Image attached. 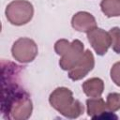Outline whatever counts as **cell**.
<instances>
[{"mask_svg":"<svg viewBox=\"0 0 120 120\" xmlns=\"http://www.w3.org/2000/svg\"><path fill=\"white\" fill-rule=\"evenodd\" d=\"M55 52L61 56L59 66L63 70L72 69L82 57L84 52L83 44L79 39H74L72 42L62 38L54 43Z\"/></svg>","mask_w":120,"mask_h":120,"instance_id":"obj_3","label":"cell"},{"mask_svg":"<svg viewBox=\"0 0 120 120\" xmlns=\"http://www.w3.org/2000/svg\"><path fill=\"white\" fill-rule=\"evenodd\" d=\"M71 25L78 32L88 33L97 27V22L91 13L79 11L73 15L71 19Z\"/></svg>","mask_w":120,"mask_h":120,"instance_id":"obj_9","label":"cell"},{"mask_svg":"<svg viewBox=\"0 0 120 120\" xmlns=\"http://www.w3.org/2000/svg\"><path fill=\"white\" fill-rule=\"evenodd\" d=\"M6 17L8 21L17 26L29 22L34 15L33 5L26 0H14L6 8Z\"/></svg>","mask_w":120,"mask_h":120,"instance_id":"obj_4","label":"cell"},{"mask_svg":"<svg viewBox=\"0 0 120 120\" xmlns=\"http://www.w3.org/2000/svg\"><path fill=\"white\" fill-rule=\"evenodd\" d=\"M51 106L63 116L75 119L83 113L84 108L82 102L73 98V93L67 87L55 88L49 97Z\"/></svg>","mask_w":120,"mask_h":120,"instance_id":"obj_2","label":"cell"},{"mask_svg":"<svg viewBox=\"0 0 120 120\" xmlns=\"http://www.w3.org/2000/svg\"><path fill=\"white\" fill-rule=\"evenodd\" d=\"M106 106L109 112H114L120 110V93H110L107 96Z\"/></svg>","mask_w":120,"mask_h":120,"instance_id":"obj_12","label":"cell"},{"mask_svg":"<svg viewBox=\"0 0 120 120\" xmlns=\"http://www.w3.org/2000/svg\"><path fill=\"white\" fill-rule=\"evenodd\" d=\"M87 38L98 55H104L111 47V37L109 32L96 27L87 33Z\"/></svg>","mask_w":120,"mask_h":120,"instance_id":"obj_6","label":"cell"},{"mask_svg":"<svg viewBox=\"0 0 120 120\" xmlns=\"http://www.w3.org/2000/svg\"><path fill=\"white\" fill-rule=\"evenodd\" d=\"M38 50L36 42L28 38H18L11 47V53L15 60L20 63H30L38 55Z\"/></svg>","mask_w":120,"mask_h":120,"instance_id":"obj_5","label":"cell"},{"mask_svg":"<svg viewBox=\"0 0 120 120\" xmlns=\"http://www.w3.org/2000/svg\"><path fill=\"white\" fill-rule=\"evenodd\" d=\"M87 114L93 119L98 118H114L117 119V116L112 114V112H107V106L102 98H91L86 100Z\"/></svg>","mask_w":120,"mask_h":120,"instance_id":"obj_8","label":"cell"},{"mask_svg":"<svg viewBox=\"0 0 120 120\" xmlns=\"http://www.w3.org/2000/svg\"><path fill=\"white\" fill-rule=\"evenodd\" d=\"M110 75H111V79L112 81L120 87V61L116 62L112 65L111 71H110Z\"/></svg>","mask_w":120,"mask_h":120,"instance_id":"obj_14","label":"cell"},{"mask_svg":"<svg viewBox=\"0 0 120 120\" xmlns=\"http://www.w3.org/2000/svg\"><path fill=\"white\" fill-rule=\"evenodd\" d=\"M95 67V58L90 50H86L78 64L68 70V78L72 81H79L84 78Z\"/></svg>","mask_w":120,"mask_h":120,"instance_id":"obj_7","label":"cell"},{"mask_svg":"<svg viewBox=\"0 0 120 120\" xmlns=\"http://www.w3.org/2000/svg\"><path fill=\"white\" fill-rule=\"evenodd\" d=\"M9 68V67H8ZM19 66L12 65L8 70V87L3 86L2 112L5 118L11 120H26L33 112V103L29 94L17 82Z\"/></svg>","mask_w":120,"mask_h":120,"instance_id":"obj_1","label":"cell"},{"mask_svg":"<svg viewBox=\"0 0 120 120\" xmlns=\"http://www.w3.org/2000/svg\"><path fill=\"white\" fill-rule=\"evenodd\" d=\"M100 8L103 14L108 17L120 16V0H102L100 2Z\"/></svg>","mask_w":120,"mask_h":120,"instance_id":"obj_11","label":"cell"},{"mask_svg":"<svg viewBox=\"0 0 120 120\" xmlns=\"http://www.w3.org/2000/svg\"><path fill=\"white\" fill-rule=\"evenodd\" d=\"M84 94L89 98H99L104 91V82L100 78H90L86 80L82 85Z\"/></svg>","mask_w":120,"mask_h":120,"instance_id":"obj_10","label":"cell"},{"mask_svg":"<svg viewBox=\"0 0 120 120\" xmlns=\"http://www.w3.org/2000/svg\"><path fill=\"white\" fill-rule=\"evenodd\" d=\"M111 37V47L116 53H120V28L112 27L109 31Z\"/></svg>","mask_w":120,"mask_h":120,"instance_id":"obj_13","label":"cell"}]
</instances>
